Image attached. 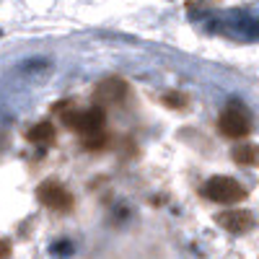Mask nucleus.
<instances>
[{
	"instance_id": "nucleus-1",
	"label": "nucleus",
	"mask_w": 259,
	"mask_h": 259,
	"mask_svg": "<svg viewBox=\"0 0 259 259\" xmlns=\"http://www.w3.org/2000/svg\"><path fill=\"white\" fill-rule=\"evenodd\" d=\"M52 112L60 114V119L68 124L70 130L85 138H94V135H101L104 133V124H106V114L101 106H89V109H78L73 101H60L52 106Z\"/></svg>"
},
{
	"instance_id": "nucleus-2",
	"label": "nucleus",
	"mask_w": 259,
	"mask_h": 259,
	"mask_svg": "<svg viewBox=\"0 0 259 259\" xmlns=\"http://www.w3.org/2000/svg\"><path fill=\"white\" fill-rule=\"evenodd\" d=\"M251 130V117H249V109L244 104L233 101L228 104L226 109L221 112L218 117V133L228 140H244Z\"/></svg>"
},
{
	"instance_id": "nucleus-3",
	"label": "nucleus",
	"mask_w": 259,
	"mask_h": 259,
	"mask_svg": "<svg viewBox=\"0 0 259 259\" xmlns=\"http://www.w3.org/2000/svg\"><path fill=\"white\" fill-rule=\"evenodd\" d=\"M202 194L215 202V205H236L246 197V189L241 182H236L233 177H210L205 184H202Z\"/></svg>"
},
{
	"instance_id": "nucleus-4",
	"label": "nucleus",
	"mask_w": 259,
	"mask_h": 259,
	"mask_svg": "<svg viewBox=\"0 0 259 259\" xmlns=\"http://www.w3.org/2000/svg\"><path fill=\"white\" fill-rule=\"evenodd\" d=\"M36 200L50 207V210H60V212H68L73 205H75V197L73 192L65 187L62 182L57 179H45L39 187H36Z\"/></svg>"
},
{
	"instance_id": "nucleus-5",
	"label": "nucleus",
	"mask_w": 259,
	"mask_h": 259,
	"mask_svg": "<svg viewBox=\"0 0 259 259\" xmlns=\"http://www.w3.org/2000/svg\"><path fill=\"white\" fill-rule=\"evenodd\" d=\"M221 228H226L228 233H246L249 228H254V215L244 207H233L218 215Z\"/></svg>"
},
{
	"instance_id": "nucleus-6",
	"label": "nucleus",
	"mask_w": 259,
	"mask_h": 259,
	"mask_svg": "<svg viewBox=\"0 0 259 259\" xmlns=\"http://www.w3.org/2000/svg\"><path fill=\"white\" fill-rule=\"evenodd\" d=\"M124 96H127V83L122 78H106L96 83V89H94V101L99 104H117Z\"/></svg>"
},
{
	"instance_id": "nucleus-7",
	"label": "nucleus",
	"mask_w": 259,
	"mask_h": 259,
	"mask_svg": "<svg viewBox=\"0 0 259 259\" xmlns=\"http://www.w3.org/2000/svg\"><path fill=\"white\" fill-rule=\"evenodd\" d=\"M26 138L34 145H50V143L57 140V130H55L52 122H36L26 130Z\"/></svg>"
},
{
	"instance_id": "nucleus-8",
	"label": "nucleus",
	"mask_w": 259,
	"mask_h": 259,
	"mask_svg": "<svg viewBox=\"0 0 259 259\" xmlns=\"http://www.w3.org/2000/svg\"><path fill=\"white\" fill-rule=\"evenodd\" d=\"M231 158L239 163V166H256V145L254 143H244V145H236Z\"/></svg>"
},
{
	"instance_id": "nucleus-9",
	"label": "nucleus",
	"mask_w": 259,
	"mask_h": 259,
	"mask_svg": "<svg viewBox=\"0 0 259 259\" xmlns=\"http://www.w3.org/2000/svg\"><path fill=\"white\" fill-rule=\"evenodd\" d=\"M163 104L168 106V109H187V96L171 91V94H163Z\"/></svg>"
},
{
	"instance_id": "nucleus-10",
	"label": "nucleus",
	"mask_w": 259,
	"mask_h": 259,
	"mask_svg": "<svg viewBox=\"0 0 259 259\" xmlns=\"http://www.w3.org/2000/svg\"><path fill=\"white\" fill-rule=\"evenodd\" d=\"M83 145H85V150H99V148L106 145V135L101 133V135H94V138H85Z\"/></svg>"
},
{
	"instance_id": "nucleus-11",
	"label": "nucleus",
	"mask_w": 259,
	"mask_h": 259,
	"mask_svg": "<svg viewBox=\"0 0 259 259\" xmlns=\"http://www.w3.org/2000/svg\"><path fill=\"white\" fill-rule=\"evenodd\" d=\"M0 259H11V241L0 239Z\"/></svg>"
}]
</instances>
